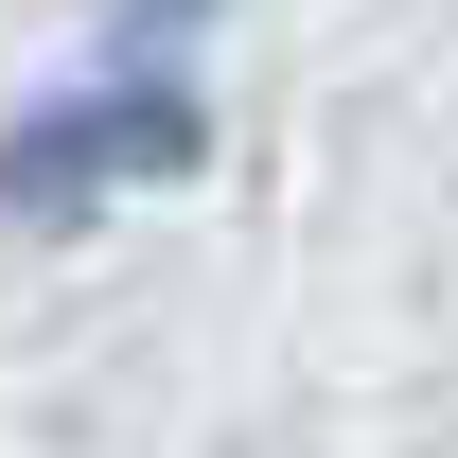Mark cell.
<instances>
[{
	"mask_svg": "<svg viewBox=\"0 0 458 458\" xmlns=\"http://www.w3.org/2000/svg\"><path fill=\"white\" fill-rule=\"evenodd\" d=\"M194 159H212V106H194L159 54H123L106 89H54V106L0 123V229H71L89 194H123V176H194Z\"/></svg>",
	"mask_w": 458,
	"mask_h": 458,
	"instance_id": "obj_1",
	"label": "cell"
}]
</instances>
